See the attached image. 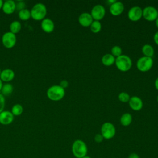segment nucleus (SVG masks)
Wrapping results in <instances>:
<instances>
[{"label": "nucleus", "mask_w": 158, "mask_h": 158, "mask_svg": "<svg viewBox=\"0 0 158 158\" xmlns=\"http://www.w3.org/2000/svg\"><path fill=\"white\" fill-rule=\"evenodd\" d=\"M72 152L76 158H82L87 155L88 147L81 139H76L72 145Z\"/></svg>", "instance_id": "f257e3e1"}, {"label": "nucleus", "mask_w": 158, "mask_h": 158, "mask_svg": "<svg viewBox=\"0 0 158 158\" xmlns=\"http://www.w3.org/2000/svg\"><path fill=\"white\" fill-rule=\"evenodd\" d=\"M65 94V89L59 85L50 86L46 92L48 98L52 101H59L63 99Z\"/></svg>", "instance_id": "f03ea898"}, {"label": "nucleus", "mask_w": 158, "mask_h": 158, "mask_svg": "<svg viewBox=\"0 0 158 158\" xmlns=\"http://www.w3.org/2000/svg\"><path fill=\"white\" fill-rule=\"evenodd\" d=\"M31 17L36 21L43 20L45 19L47 14V9L46 6L41 2L35 4L30 10Z\"/></svg>", "instance_id": "7ed1b4c3"}, {"label": "nucleus", "mask_w": 158, "mask_h": 158, "mask_svg": "<svg viewBox=\"0 0 158 158\" xmlns=\"http://www.w3.org/2000/svg\"><path fill=\"white\" fill-rule=\"evenodd\" d=\"M115 64L120 71L125 72L128 71L131 68L132 60L129 56L122 54L120 56L115 58Z\"/></svg>", "instance_id": "20e7f679"}, {"label": "nucleus", "mask_w": 158, "mask_h": 158, "mask_svg": "<svg viewBox=\"0 0 158 158\" xmlns=\"http://www.w3.org/2000/svg\"><path fill=\"white\" fill-rule=\"evenodd\" d=\"M116 133V130L115 126L109 122H104L101 128V134L103 136L104 139H110L114 137Z\"/></svg>", "instance_id": "39448f33"}, {"label": "nucleus", "mask_w": 158, "mask_h": 158, "mask_svg": "<svg viewBox=\"0 0 158 158\" xmlns=\"http://www.w3.org/2000/svg\"><path fill=\"white\" fill-rule=\"evenodd\" d=\"M153 64L154 61L152 57L143 56L138 59L136 67L138 70L142 72H146L152 68Z\"/></svg>", "instance_id": "423d86ee"}, {"label": "nucleus", "mask_w": 158, "mask_h": 158, "mask_svg": "<svg viewBox=\"0 0 158 158\" xmlns=\"http://www.w3.org/2000/svg\"><path fill=\"white\" fill-rule=\"evenodd\" d=\"M16 42V35L10 31L6 32L2 36V43L3 46L7 49L13 48L15 45Z\"/></svg>", "instance_id": "0eeeda50"}, {"label": "nucleus", "mask_w": 158, "mask_h": 158, "mask_svg": "<svg viewBox=\"0 0 158 158\" xmlns=\"http://www.w3.org/2000/svg\"><path fill=\"white\" fill-rule=\"evenodd\" d=\"M143 17L148 21H155L158 17V11L152 6H147L143 9Z\"/></svg>", "instance_id": "6e6552de"}, {"label": "nucleus", "mask_w": 158, "mask_h": 158, "mask_svg": "<svg viewBox=\"0 0 158 158\" xmlns=\"http://www.w3.org/2000/svg\"><path fill=\"white\" fill-rule=\"evenodd\" d=\"M90 14L93 20L100 21L105 16L106 9L101 4H97L93 7Z\"/></svg>", "instance_id": "1a4fd4ad"}, {"label": "nucleus", "mask_w": 158, "mask_h": 158, "mask_svg": "<svg viewBox=\"0 0 158 158\" xmlns=\"http://www.w3.org/2000/svg\"><path fill=\"white\" fill-rule=\"evenodd\" d=\"M143 17V9L139 6H133L128 12V19L133 22H137Z\"/></svg>", "instance_id": "9d476101"}, {"label": "nucleus", "mask_w": 158, "mask_h": 158, "mask_svg": "<svg viewBox=\"0 0 158 158\" xmlns=\"http://www.w3.org/2000/svg\"><path fill=\"white\" fill-rule=\"evenodd\" d=\"M124 10V5L120 1H115L109 7L110 13L114 16L120 15Z\"/></svg>", "instance_id": "9b49d317"}, {"label": "nucleus", "mask_w": 158, "mask_h": 158, "mask_svg": "<svg viewBox=\"0 0 158 158\" xmlns=\"http://www.w3.org/2000/svg\"><path fill=\"white\" fill-rule=\"evenodd\" d=\"M128 104L130 108L135 111L140 110L143 106V102L142 99L138 96H132L130 97L128 101Z\"/></svg>", "instance_id": "f8f14e48"}, {"label": "nucleus", "mask_w": 158, "mask_h": 158, "mask_svg": "<svg viewBox=\"0 0 158 158\" xmlns=\"http://www.w3.org/2000/svg\"><path fill=\"white\" fill-rule=\"evenodd\" d=\"M14 116L9 110H3L0 113V123L3 125L10 124L14 120Z\"/></svg>", "instance_id": "ddd939ff"}, {"label": "nucleus", "mask_w": 158, "mask_h": 158, "mask_svg": "<svg viewBox=\"0 0 158 158\" xmlns=\"http://www.w3.org/2000/svg\"><path fill=\"white\" fill-rule=\"evenodd\" d=\"M93 19L89 13L83 12L81 13L78 17V22L80 25L84 27H88L91 25Z\"/></svg>", "instance_id": "4468645a"}, {"label": "nucleus", "mask_w": 158, "mask_h": 158, "mask_svg": "<svg viewBox=\"0 0 158 158\" xmlns=\"http://www.w3.org/2000/svg\"><path fill=\"white\" fill-rule=\"evenodd\" d=\"M41 28L45 33H52L54 30V23L51 19L45 18L41 20Z\"/></svg>", "instance_id": "2eb2a0df"}, {"label": "nucleus", "mask_w": 158, "mask_h": 158, "mask_svg": "<svg viewBox=\"0 0 158 158\" xmlns=\"http://www.w3.org/2000/svg\"><path fill=\"white\" fill-rule=\"evenodd\" d=\"M2 10L6 14H11L16 10L15 2L13 0H7L4 2Z\"/></svg>", "instance_id": "dca6fc26"}, {"label": "nucleus", "mask_w": 158, "mask_h": 158, "mask_svg": "<svg viewBox=\"0 0 158 158\" xmlns=\"http://www.w3.org/2000/svg\"><path fill=\"white\" fill-rule=\"evenodd\" d=\"M15 77V73L13 70L10 69H6L1 71L0 75V79L2 81L8 83L12 81Z\"/></svg>", "instance_id": "f3484780"}, {"label": "nucleus", "mask_w": 158, "mask_h": 158, "mask_svg": "<svg viewBox=\"0 0 158 158\" xmlns=\"http://www.w3.org/2000/svg\"><path fill=\"white\" fill-rule=\"evenodd\" d=\"M101 62L105 66H111L115 64V57H114L111 54H106L102 57Z\"/></svg>", "instance_id": "a211bd4d"}, {"label": "nucleus", "mask_w": 158, "mask_h": 158, "mask_svg": "<svg viewBox=\"0 0 158 158\" xmlns=\"http://www.w3.org/2000/svg\"><path fill=\"white\" fill-rule=\"evenodd\" d=\"M120 122L121 125L124 127L129 126L132 122L131 115L128 112L123 114L120 118Z\"/></svg>", "instance_id": "6ab92c4d"}, {"label": "nucleus", "mask_w": 158, "mask_h": 158, "mask_svg": "<svg viewBox=\"0 0 158 158\" xmlns=\"http://www.w3.org/2000/svg\"><path fill=\"white\" fill-rule=\"evenodd\" d=\"M141 51L143 54H144V56L149 57H152L154 54V49L153 47L149 44H144L142 47Z\"/></svg>", "instance_id": "aec40b11"}, {"label": "nucleus", "mask_w": 158, "mask_h": 158, "mask_svg": "<svg viewBox=\"0 0 158 158\" xmlns=\"http://www.w3.org/2000/svg\"><path fill=\"white\" fill-rule=\"evenodd\" d=\"M22 28V25L21 23L19 21L17 20H15L11 22L10 26H9V28H10V31L14 34H16L18 33Z\"/></svg>", "instance_id": "412c9836"}, {"label": "nucleus", "mask_w": 158, "mask_h": 158, "mask_svg": "<svg viewBox=\"0 0 158 158\" xmlns=\"http://www.w3.org/2000/svg\"><path fill=\"white\" fill-rule=\"evenodd\" d=\"M14 90V87L13 86L9 83H6L4 85H2V89H1V94L4 96H9L12 94Z\"/></svg>", "instance_id": "4be33fe9"}, {"label": "nucleus", "mask_w": 158, "mask_h": 158, "mask_svg": "<svg viewBox=\"0 0 158 158\" xmlns=\"http://www.w3.org/2000/svg\"><path fill=\"white\" fill-rule=\"evenodd\" d=\"M19 18L23 21L28 20L31 17V14L30 10H29L28 9H23L20 11H19Z\"/></svg>", "instance_id": "5701e85b"}, {"label": "nucleus", "mask_w": 158, "mask_h": 158, "mask_svg": "<svg viewBox=\"0 0 158 158\" xmlns=\"http://www.w3.org/2000/svg\"><path fill=\"white\" fill-rule=\"evenodd\" d=\"M23 111V109L22 105L20 104H14L11 109V112L14 116H19L20 115Z\"/></svg>", "instance_id": "b1692460"}, {"label": "nucleus", "mask_w": 158, "mask_h": 158, "mask_svg": "<svg viewBox=\"0 0 158 158\" xmlns=\"http://www.w3.org/2000/svg\"><path fill=\"white\" fill-rule=\"evenodd\" d=\"M89 27H90L91 31L94 33H99L101 30V28H102V25L100 21H97V20H93V22H92V23Z\"/></svg>", "instance_id": "393cba45"}, {"label": "nucleus", "mask_w": 158, "mask_h": 158, "mask_svg": "<svg viewBox=\"0 0 158 158\" xmlns=\"http://www.w3.org/2000/svg\"><path fill=\"white\" fill-rule=\"evenodd\" d=\"M122 53V48L119 46H114L111 49V54L115 58L120 56Z\"/></svg>", "instance_id": "a878e982"}, {"label": "nucleus", "mask_w": 158, "mask_h": 158, "mask_svg": "<svg viewBox=\"0 0 158 158\" xmlns=\"http://www.w3.org/2000/svg\"><path fill=\"white\" fill-rule=\"evenodd\" d=\"M118 100L122 102H128L130 96L128 93L126 92H121L118 96Z\"/></svg>", "instance_id": "bb28decb"}, {"label": "nucleus", "mask_w": 158, "mask_h": 158, "mask_svg": "<svg viewBox=\"0 0 158 158\" xmlns=\"http://www.w3.org/2000/svg\"><path fill=\"white\" fill-rule=\"evenodd\" d=\"M15 6H16V10L20 11V10L25 9V3L22 1H17L15 2Z\"/></svg>", "instance_id": "cd10ccee"}, {"label": "nucleus", "mask_w": 158, "mask_h": 158, "mask_svg": "<svg viewBox=\"0 0 158 158\" xmlns=\"http://www.w3.org/2000/svg\"><path fill=\"white\" fill-rule=\"evenodd\" d=\"M4 107H5V98L2 94H0V113L4 110Z\"/></svg>", "instance_id": "c85d7f7f"}, {"label": "nucleus", "mask_w": 158, "mask_h": 158, "mask_svg": "<svg viewBox=\"0 0 158 158\" xmlns=\"http://www.w3.org/2000/svg\"><path fill=\"white\" fill-rule=\"evenodd\" d=\"M94 139L95 142L99 143H101L103 141L104 138H103V136H102V135L101 133H98L94 136Z\"/></svg>", "instance_id": "c756f323"}, {"label": "nucleus", "mask_w": 158, "mask_h": 158, "mask_svg": "<svg viewBox=\"0 0 158 158\" xmlns=\"http://www.w3.org/2000/svg\"><path fill=\"white\" fill-rule=\"evenodd\" d=\"M59 86H60L62 88H64V89L68 87L69 86V82L66 80H62L60 83H59Z\"/></svg>", "instance_id": "7c9ffc66"}, {"label": "nucleus", "mask_w": 158, "mask_h": 158, "mask_svg": "<svg viewBox=\"0 0 158 158\" xmlns=\"http://www.w3.org/2000/svg\"><path fill=\"white\" fill-rule=\"evenodd\" d=\"M128 158H140V157H139V156L137 153L133 152V153H131L129 154Z\"/></svg>", "instance_id": "2f4dec72"}, {"label": "nucleus", "mask_w": 158, "mask_h": 158, "mask_svg": "<svg viewBox=\"0 0 158 158\" xmlns=\"http://www.w3.org/2000/svg\"><path fill=\"white\" fill-rule=\"evenodd\" d=\"M153 40H154V43H155L157 45H158V31L154 34V37H153Z\"/></svg>", "instance_id": "473e14b6"}, {"label": "nucleus", "mask_w": 158, "mask_h": 158, "mask_svg": "<svg viewBox=\"0 0 158 158\" xmlns=\"http://www.w3.org/2000/svg\"><path fill=\"white\" fill-rule=\"evenodd\" d=\"M154 86H155V88L156 89L158 90V77L155 80V82H154Z\"/></svg>", "instance_id": "72a5a7b5"}, {"label": "nucleus", "mask_w": 158, "mask_h": 158, "mask_svg": "<svg viewBox=\"0 0 158 158\" xmlns=\"http://www.w3.org/2000/svg\"><path fill=\"white\" fill-rule=\"evenodd\" d=\"M3 3H4V1H2V0H0V9H2V5H3Z\"/></svg>", "instance_id": "f704fd0d"}, {"label": "nucleus", "mask_w": 158, "mask_h": 158, "mask_svg": "<svg viewBox=\"0 0 158 158\" xmlns=\"http://www.w3.org/2000/svg\"><path fill=\"white\" fill-rule=\"evenodd\" d=\"M2 85H3V84H2V80L0 79V91H1V89H2Z\"/></svg>", "instance_id": "c9c22d12"}, {"label": "nucleus", "mask_w": 158, "mask_h": 158, "mask_svg": "<svg viewBox=\"0 0 158 158\" xmlns=\"http://www.w3.org/2000/svg\"><path fill=\"white\" fill-rule=\"evenodd\" d=\"M155 23H156V26L157 27V28H158V17L156 19V20H155Z\"/></svg>", "instance_id": "e433bc0d"}, {"label": "nucleus", "mask_w": 158, "mask_h": 158, "mask_svg": "<svg viewBox=\"0 0 158 158\" xmlns=\"http://www.w3.org/2000/svg\"><path fill=\"white\" fill-rule=\"evenodd\" d=\"M82 158H91L90 156H84L83 157H82Z\"/></svg>", "instance_id": "4c0bfd02"}, {"label": "nucleus", "mask_w": 158, "mask_h": 158, "mask_svg": "<svg viewBox=\"0 0 158 158\" xmlns=\"http://www.w3.org/2000/svg\"><path fill=\"white\" fill-rule=\"evenodd\" d=\"M157 102H158V95H157Z\"/></svg>", "instance_id": "58836bf2"}, {"label": "nucleus", "mask_w": 158, "mask_h": 158, "mask_svg": "<svg viewBox=\"0 0 158 158\" xmlns=\"http://www.w3.org/2000/svg\"><path fill=\"white\" fill-rule=\"evenodd\" d=\"M1 71H2V70H1V68H0V75H1Z\"/></svg>", "instance_id": "ea45409f"}]
</instances>
